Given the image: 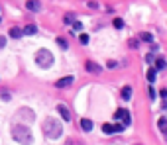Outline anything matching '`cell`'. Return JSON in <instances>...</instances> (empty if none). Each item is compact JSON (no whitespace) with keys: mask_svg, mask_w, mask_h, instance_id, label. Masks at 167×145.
I'll use <instances>...</instances> for the list:
<instances>
[{"mask_svg":"<svg viewBox=\"0 0 167 145\" xmlns=\"http://www.w3.org/2000/svg\"><path fill=\"white\" fill-rule=\"evenodd\" d=\"M114 120H122V126H130V122H132V118H130L128 110H124V108L116 110V114H114Z\"/></svg>","mask_w":167,"mask_h":145,"instance_id":"cell-4","label":"cell"},{"mask_svg":"<svg viewBox=\"0 0 167 145\" xmlns=\"http://www.w3.org/2000/svg\"><path fill=\"white\" fill-rule=\"evenodd\" d=\"M146 61H148L149 65H151V63H153V55H151V53H148V55H146Z\"/></svg>","mask_w":167,"mask_h":145,"instance_id":"cell-28","label":"cell"},{"mask_svg":"<svg viewBox=\"0 0 167 145\" xmlns=\"http://www.w3.org/2000/svg\"><path fill=\"white\" fill-rule=\"evenodd\" d=\"M79 41H81L83 45H86V43L91 41V38H89V33H81V35H79Z\"/></svg>","mask_w":167,"mask_h":145,"instance_id":"cell-18","label":"cell"},{"mask_svg":"<svg viewBox=\"0 0 167 145\" xmlns=\"http://www.w3.org/2000/svg\"><path fill=\"white\" fill-rule=\"evenodd\" d=\"M85 69H86V71H91V73H100V71H102L98 65H96V63H92V61H86Z\"/></svg>","mask_w":167,"mask_h":145,"instance_id":"cell-8","label":"cell"},{"mask_svg":"<svg viewBox=\"0 0 167 145\" xmlns=\"http://www.w3.org/2000/svg\"><path fill=\"white\" fill-rule=\"evenodd\" d=\"M35 63H38L39 67H43V69H49V67L53 65L51 51H47V49H39V51L35 53Z\"/></svg>","mask_w":167,"mask_h":145,"instance_id":"cell-3","label":"cell"},{"mask_svg":"<svg viewBox=\"0 0 167 145\" xmlns=\"http://www.w3.org/2000/svg\"><path fill=\"white\" fill-rule=\"evenodd\" d=\"M86 4H89V6H91V8H98V4H96V2H95V0H91V2H86Z\"/></svg>","mask_w":167,"mask_h":145,"instance_id":"cell-29","label":"cell"},{"mask_svg":"<svg viewBox=\"0 0 167 145\" xmlns=\"http://www.w3.org/2000/svg\"><path fill=\"white\" fill-rule=\"evenodd\" d=\"M4 45H6V38H4V35H0V49H4Z\"/></svg>","mask_w":167,"mask_h":145,"instance_id":"cell-27","label":"cell"},{"mask_svg":"<svg viewBox=\"0 0 167 145\" xmlns=\"http://www.w3.org/2000/svg\"><path fill=\"white\" fill-rule=\"evenodd\" d=\"M55 41H57V45L61 47V49H69V43H67V39H65V38H57Z\"/></svg>","mask_w":167,"mask_h":145,"instance_id":"cell-15","label":"cell"},{"mask_svg":"<svg viewBox=\"0 0 167 145\" xmlns=\"http://www.w3.org/2000/svg\"><path fill=\"white\" fill-rule=\"evenodd\" d=\"M106 67H108V69H116L118 63H116V61H108V65H106Z\"/></svg>","mask_w":167,"mask_h":145,"instance_id":"cell-26","label":"cell"},{"mask_svg":"<svg viewBox=\"0 0 167 145\" xmlns=\"http://www.w3.org/2000/svg\"><path fill=\"white\" fill-rule=\"evenodd\" d=\"M148 94H149V98H151V100H155V88H153V86L148 88Z\"/></svg>","mask_w":167,"mask_h":145,"instance_id":"cell-25","label":"cell"},{"mask_svg":"<svg viewBox=\"0 0 167 145\" xmlns=\"http://www.w3.org/2000/svg\"><path fill=\"white\" fill-rule=\"evenodd\" d=\"M159 96H161V98H167V90H159Z\"/></svg>","mask_w":167,"mask_h":145,"instance_id":"cell-30","label":"cell"},{"mask_svg":"<svg viewBox=\"0 0 167 145\" xmlns=\"http://www.w3.org/2000/svg\"><path fill=\"white\" fill-rule=\"evenodd\" d=\"M157 126H159V130H161V131H165V130H167V120H165V116H161V118H159Z\"/></svg>","mask_w":167,"mask_h":145,"instance_id":"cell-16","label":"cell"},{"mask_svg":"<svg viewBox=\"0 0 167 145\" xmlns=\"http://www.w3.org/2000/svg\"><path fill=\"white\" fill-rule=\"evenodd\" d=\"M114 28L122 29V28H124V20H122V18H114Z\"/></svg>","mask_w":167,"mask_h":145,"instance_id":"cell-19","label":"cell"},{"mask_svg":"<svg viewBox=\"0 0 167 145\" xmlns=\"http://www.w3.org/2000/svg\"><path fill=\"white\" fill-rule=\"evenodd\" d=\"M41 127H43V133L47 137H51V139H57V137H61V133H63V126L55 120V118H45Z\"/></svg>","mask_w":167,"mask_h":145,"instance_id":"cell-1","label":"cell"},{"mask_svg":"<svg viewBox=\"0 0 167 145\" xmlns=\"http://www.w3.org/2000/svg\"><path fill=\"white\" fill-rule=\"evenodd\" d=\"M102 133L110 135V133H112V124H104V126H102Z\"/></svg>","mask_w":167,"mask_h":145,"instance_id":"cell-20","label":"cell"},{"mask_svg":"<svg viewBox=\"0 0 167 145\" xmlns=\"http://www.w3.org/2000/svg\"><path fill=\"white\" fill-rule=\"evenodd\" d=\"M155 69H157V71H163V69H165V59H163V57L155 59Z\"/></svg>","mask_w":167,"mask_h":145,"instance_id":"cell-14","label":"cell"},{"mask_svg":"<svg viewBox=\"0 0 167 145\" xmlns=\"http://www.w3.org/2000/svg\"><path fill=\"white\" fill-rule=\"evenodd\" d=\"M26 8L32 10V12H41V2H39V0H28V2H26Z\"/></svg>","mask_w":167,"mask_h":145,"instance_id":"cell-7","label":"cell"},{"mask_svg":"<svg viewBox=\"0 0 167 145\" xmlns=\"http://www.w3.org/2000/svg\"><path fill=\"white\" fill-rule=\"evenodd\" d=\"M8 35H10V38H14V39H18V38H22V28H10V32H8Z\"/></svg>","mask_w":167,"mask_h":145,"instance_id":"cell-10","label":"cell"},{"mask_svg":"<svg viewBox=\"0 0 167 145\" xmlns=\"http://www.w3.org/2000/svg\"><path fill=\"white\" fill-rule=\"evenodd\" d=\"M73 29H75V32H81V29H83V24L77 22V20H73Z\"/></svg>","mask_w":167,"mask_h":145,"instance_id":"cell-23","label":"cell"},{"mask_svg":"<svg viewBox=\"0 0 167 145\" xmlns=\"http://www.w3.org/2000/svg\"><path fill=\"white\" fill-rule=\"evenodd\" d=\"M57 112L61 114V118L65 120V122H71V112H69V108L65 106V104H57Z\"/></svg>","mask_w":167,"mask_h":145,"instance_id":"cell-5","label":"cell"},{"mask_svg":"<svg viewBox=\"0 0 167 145\" xmlns=\"http://www.w3.org/2000/svg\"><path fill=\"white\" fill-rule=\"evenodd\" d=\"M148 80H149V82H155V69L148 71Z\"/></svg>","mask_w":167,"mask_h":145,"instance_id":"cell-21","label":"cell"},{"mask_svg":"<svg viewBox=\"0 0 167 145\" xmlns=\"http://www.w3.org/2000/svg\"><path fill=\"white\" fill-rule=\"evenodd\" d=\"M81 127H83L85 131H91V130H92V122L89 120V118H83V120H81Z\"/></svg>","mask_w":167,"mask_h":145,"instance_id":"cell-11","label":"cell"},{"mask_svg":"<svg viewBox=\"0 0 167 145\" xmlns=\"http://www.w3.org/2000/svg\"><path fill=\"white\" fill-rule=\"evenodd\" d=\"M140 38H142V41L151 43V41H153V33H149V32H142V33H140Z\"/></svg>","mask_w":167,"mask_h":145,"instance_id":"cell-12","label":"cell"},{"mask_svg":"<svg viewBox=\"0 0 167 145\" xmlns=\"http://www.w3.org/2000/svg\"><path fill=\"white\" fill-rule=\"evenodd\" d=\"M73 20H75V14H65L63 22H65V24H73Z\"/></svg>","mask_w":167,"mask_h":145,"instance_id":"cell-22","label":"cell"},{"mask_svg":"<svg viewBox=\"0 0 167 145\" xmlns=\"http://www.w3.org/2000/svg\"><path fill=\"white\" fill-rule=\"evenodd\" d=\"M122 98L124 100L132 98V88H130V86H124V88H122Z\"/></svg>","mask_w":167,"mask_h":145,"instance_id":"cell-13","label":"cell"},{"mask_svg":"<svg viewBox=\"0 0 167 145\" xmlns=\"http://www.w3.org/2000/svg\"><path fill=\"white\" fill-rule=\"evenodd\" d=\"M22 33H26V35H35V33H38V28H35L33 24H30V26H26V28L22 29Z\"/></svg>","mask_w":167,"mask_h":145,"instance_id":"cell-9","label":"cell"},{"mask_svg":"<svg viewBox=\"0 0 167 145\" xmlns=\"http://www.w3.org/2000/svg\"><path fill=\"white\" fill-rule=\"evenodd\" d=\"M128 45H130V47H132V49H138V45H140V41H138V39H130V41H128Z\"/></svg>","mask_w":167,"mask_h":145,"instance_id":"cell-24","label":"cell"},{"mask_svg":"<svg viewBox=\"0 0 167 145\" xmlns=\"http://www.w3.org/2000/svg\"><path fill=\"white\" fill-rule=\"evenodd\" d=\"M126 126H122V124H112V133H120V131H124Z\"/></svg>","mask_w":167,"mask_h":145,"instance_id":"cell-17","label":"cell"},{"mask_svg":"<svg viewBox=\"0 0 167 145\" xmlns=\"http://www.w3.org/2000/svg\"><path fill=\"white\" fill-rule=\"evenodd\" d=\"M10 133L18 143H32V131L28 126H14Z\"/></svg>","mask_w":167,"mask_h":145,"instance_id":"cell-2","label":"cell"},{"mask_svg":"<svg viewBox=\"0 0 167 145\" xmlns=\"http://www.w3.org/2000/svg\"><path fill=\"white\" fill-rule=\"evenodd\" d=\"M75 82V77H63V79H59L57 82V88H67V86H71V84Z\"/></svg>","mask_w":167,"mask_h":145,"instance_id":"cell-6","label":"cell"}]
</instances>
